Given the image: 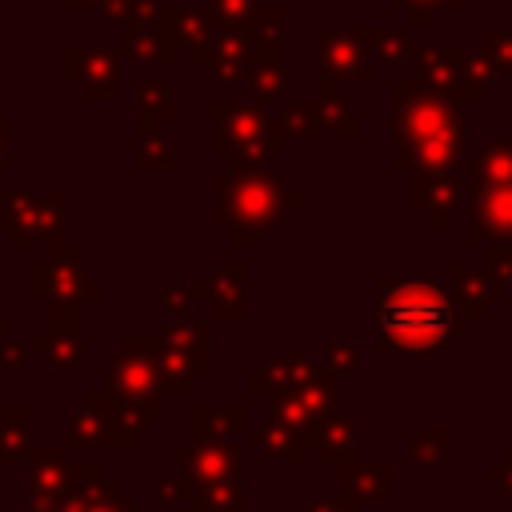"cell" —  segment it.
<instances>
[{
	"label": "cell",
	"instance_id": "obj_1",
	"mask_svg": "<svg viewBox=\"0 0 512 512\" xmlns=\"http://www.w3.org/2000/svg\"><path fill=\"white\" fill-rule=\"evenodd\" d=\"M376 324L404 348H432L452 328V304L432 288H400L380 304Z\"/></svg>",
	"mask_w": 512,
	"mask_h": 512
}]
</instances>
